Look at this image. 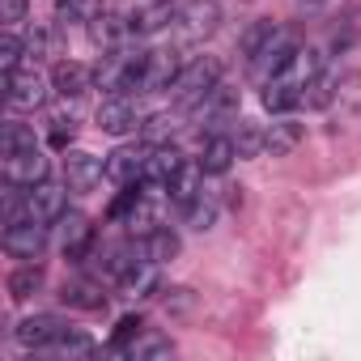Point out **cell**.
<instances>
[{"label":"cell","mask_w":361,"mask_h":361,"mask_svg":"<svg viewBox=\"0 0 361 361\" xmlns=\"http://www.w3.org/2000/svg\"><path fill=\"white\" fill-rule=\"evenodd\" d=\"M166 204H170V196H166V188H149L145 183V192H140V200L128 209V217L119 221L132 238H149L157 226H166Z\"/></svg>","instance_id":"obj_8"},{"label":"cell","mask_w":361,"mask_h":361,"mask_svg":"<svg viewBox=\"0 0 361 361\" xmlns=\"http://www.w3.org/2000/svg\"><path fill=\"white\" fill-rule=\"evenodd\" d=\"M26 209L39 217V221H56L60 213H68V183H51V178H43V183L26 188Z\"/></svg>","instance_id":"obj_17"},{"label":"cell","mask_w":361,"mask_h":361,"mask_svg":"<svg viewBox=\"0 0 361 361\" xmlns=\"http://www.w3.org/2000/svg\"><path fill=\"white\" fill-rule=\"evenodd\" d=\"M200 192H204V166H200V161H188L183 170L170 178V188H166V196H170V204H174L178 213H183Z\"/></svg>","instance_id":"obj_21"},{"label":"cell","mask_w":361,"mask_h":361,"mask_svg":"<svg viewBox=\"0 0 361 361\" xmlns=\"http://www.w3.org/2000/svg\"><path fill=\"white\" fill-rule=\"evenodd\" d=\"M90 39H94V47L111 51V47H119V43H128V39H136V35H132L128 18L115 9V13H98V18L90 22Z\"/></svg>","instance_id":"obj_23"},{"label":"cell","mask_w":361,"mask_h":361,"mask_svg":"<svg viewBox=\"0 0 361 361\" xmlns=\"http://www.w3.org/2000/svg\"><path fill=\"white\" fill-rule=\"evenodd\" d=\"M145 64H149V51L136 39H128V43H119V47H111V51L98 56V64H94V90H102V94H132V90H140Z\"/></svg>","instance_id":"obj_2"},{"label":"cell","mask_w":361,"mask_h":361,"mask_svg":"<svg viewBox=\"0 0 361 361\" xmlns=\"http://www.w3.org/2000/svg\"><path fill=\"white\" fill-rule=\"evenodd\" d=\"M47 353H51V357H90V353H94V340H90L85 331L68 327V331H64V336L47 348Z\"/></svg>","instance_id":"obj_35"},{"label":"cell","mask_w":361,"mask_h":361,"mask_svg":"<svg viewBox=\"0 0 361 361\" xmlns=\"http://www.w3.org/2000/svg\"><path fill=\"white\" fill-rule=\"evenodd\" d=\"M298 56V39L293 35H285V30H276V39L247 64L251 68V81H259V85H268L272 77H281L285 68H289V60Z\"/></svg>","instance_id":"obj_14"},{"label":"cell","mask_w":361,"mask_h":361,"mask_svg":"<svg viewBox=\"0 0 361 361\" xmlns=\"http://www.w3.org/2000/svg\"><path fill=\"white\" fill-rule=\"evenodd\" d=\"M331 94H336V77L323 68V73L302 90V106H327V102H331Z\"/></svg>","instance_id":"obj_36"},{"label":"cell","mask_w":361,"mask_h":361,"mask_svg":"<svg viewBox=\"0 0 361 361\" xmlns=\"http://www.w3.org/2000/svg\"><path fill=\"white\" fill-rule=\"evenodd\" d=\"M60 302H64V306H73V310H102V306H106V293H102V281L90 272V276L64 281Z\"/></svg>","instance_id":"obj_20"},{"label":"cell","mask_w":361,"mask_h":361,"mask_svg":"<svg viewBox=\"0 0 361 361\" xmlns=\"http://www.w3.org/2000/svg\"><path fill=\"white\" fill-rule=\"evenodd\" d=\"M230 136H234L238 157H259V153H264V136H268V128H259L255 119H234V123H230Z\"/></svg>","instance_id":"obj_30"},{"label":"cell","mask_w":361,"mask_h":361,"mask_svg":"<svg viewBox=\"0 0 361 361\" xmlns=\"http://www.w3.org/2000/svg\"><path fill=\"white\" fill-rule=\"evenodd\" d=\"M188 115H192L200 140H209V136H217V132H230V123H234V115H238V90L221 81V85H213L209 98H204L200 106H192Z\"/></svg>","instance_id":"obj_5"},{"label":"cell","mask_w":361,"mask_h":361,"mask_svg":"<svg viewBox=\"0 0 361 361\" xmlns=\"http://www.w3.org/2000/svg\"><path fill=\"white\" fill-rule=\"evenodd\" d=\"M98 13H106L102 0H60L56 22H60V30H68V26H90Z\"/></svg>","instance_id":"obj_31"},{"label":"cell","mask_w":361,"mask_h":361,"mask_svg":"<svg viewBox=\"0 0 361 361\" xmlns=\"http://www.w3.org/2000/svg\"><path fill=\"white\" fill-rule=\"evenodd\" d=\"M213 85H221V60H213V56H196V60H188L183 64V73H178V81L170 85V102H174V111H192V106H200L204 98H209V90Z\"/></svg>","instance_id":"obj_3"},{"label":"cell","mask_w":361,"mask_h":361,"mask_svg":"<svg viewBox=\"0 0 361 361\" xmlns=\"http://www.w3.org/2000/svg\"><path fill=\"white\" fill-rule=\"evenodd\" d=\"M0 22H5V30H22V22H26V0H5Z\"/></svg>","instance_id":"obj_41"},{"label":"cell","mask_w":361,"mask_h":361,"mask_svg":"<svg viewBox=\"0 0 361 361\" xmlns=\"http://www.w3.org/2000/svg\"><path fill=\"white\" fill-rule=\"evenodd\" d=\"M0 170H5V183L22 188H35L47 178V153L35 140V128H26L22 119H5V128H0Z\"/></svg>","instance_id":"obj_1"},{"label":"cell","mask_w":361,"mask_h":361,"mask_svg":"<svg viewBox=\"0 0 361 361\" xmlns=\"http://www.w3.org/2000/svg\"><path fill=\"white\" fill-rule=\"evenodd\" d=\"M119 289H123L128 298H153V293L161 289V264H157V259H149V255H140V259L123 272Z\"/></svg>","instance_id":"obj_19"},{"label":"cell","mask_w":361,"mask_h":361,"mask_svg":"<svg viewBox=\"0 0 361 361\" xmlns=\"http://www.w3.org/2000/svg\"><path fill=\"white\" fill-rule=\"evenodd\" d=\"M51 226H56V247H60L73 264H81V259L94 251V243H98V234H94V226H90L85 213H73V209H68V213H60Z\"/></svg>","instance_id":"obj_10"},{"label":"cell","mask_w":361,"mask_h":361,"mask_svg":"<svg viewBox=\"0 0 361 361\" xmlns=\"http://www.w3.org/2000/svg\"><path fill=\"white\" fill-rule=\"evenodd\" d=\"M47 94H51V81H47L35 64L5 77V102H9L13 111H39V106L47 102Z\"/></svg>","instance_id":"obj_9"},{"label":"cell","mask_w":361,"mask_h":361,"mask_svg":"<svg viewBox=\"0 0 361 361\" xmlns=\"http://www.w3.org/2000/svg\"><path fill=\"white\" fill-rule=\"evenodd\" d=\"M140 331H145V323H140V314H123V319L115 323V331H111V344H106V348L123 357V348H128V344H132V340H136Z\"/></svg>","instance_id":"obj_37"},{"label":"cell","mask_w":361,"mask_h":361,"mask_svg":"<svg viewBox=\"0 0 361 361\" xmlns=\"http://www.w3.org/2000/svg\"><path fill=\"white\" fill-rule=\"evenodd\" d=\"M77 119H81V98H64L60 106H51L47 111V123H51V145L56 149H68V140H73V132H77Z\"/></svg>","instance_id":"obj_24"},{"label":"cell","mask_w":361,"mask_h":361,"mask_svg":"<svg viewBox=\"0 0 361 361\" xmlns=\"http://www.w3.org/2000/svg\"><path fill=\"white\" fill-rule=\"evenodd\" d=\"M64 331H68V323H64L60 314H30V319H22V323L13 327V340H18L22 348L47 353V348H51Z\"/></svg>","instance_id":"obj_15"},{"label":"cell","mask_w":361,"mask_h":361,"mask_svg":"<svg viewBox=\"0 0 361 361\" xmlns=\"http://www.w3.org/2000/svg\"><path fill=\"white\" fill-rule=\"evenodd\" d=\"M217 22H221V5H217V0H188V5L174 9V22L166 30L174 35L178 47H196V43H204L217 30Z\"/></svg>","instance_id":"obj_4"},{"label":"cell","mask_w":361,"mask_h":361,"mask_svg":"<svg viewBox=\"0 0 361 361\" xmlns=\"http://www.w3.org/2000/svg\"><path fill=\"white\" fill-rule=\"evenodd\" d=\"M47 221H39L30 209L18 213V217H5V234H0V243H5V251L13 259H39L43 247H47Z\"/></svg>","instance_id":"obj_6"},{"label":"cell","mask_w":361,"mask_h":361,"mask_svg":"<svg viewBox=\"0 0 361 361\" xmlns=\"http://www.w3.org/2000/svg\"><path fill=\"white\" fill-rule=\"evenodd\" d=\"M234 157H238V149H234V136L230 132H217V136H209L204 140V149H200V166H204V174H226L230 166H234Z\"/></svg>","instance_id":"obj_25"},{"label":"cell","mask_w":361,"mask_h":361,"mask_svg":"<svg viewBox=\"0 0 361 361\" xmlns=\"http://www.w3.org/2000/svg\"><path fill=\"white\" fill-rule=\"evenodd\" d=\"M149 140H136V145H119L115 153H106V178L115 188H128V183H145V161H149Z\"/></svg>","instance_id":"obj_12"},{"label":"cell","mask_w":361,"mask_h":361,"mask_svg":"<svg viewBox=\"0 0 361 361\" xmlns=\"http://www.w3.org/2000/svg\"><path fill=\"white\" fill-rule=\"evenodd\" d=\"M302 136H306V128H302L298 119L281 115V119L268 128V136H264V153H272V157H285V153H293V149L302 145Z\"/></svg>","instance_id":"obj_27"},{"label":"cell","mask_w":361,"mask_h":361,"mask_svg":"<svg viewBox=\"0 0 361 361\" xmlns=\"http://www.w3.org/2000/svg\"><path fill=\"white\" fill-rule=\"evenodd\" d=\"M188 161H183V153H178V145H170V140H161V145H153L149 149V161H145V183L149 188H170V178L183 170Z\"/></svg>","instance_id":"obj_18"},{"label":"cell","mask_w":361,"mask_h":361,"mask_svg":"<svg viewBox=\"0 0 361 361\" xmlns=\"http://www.w3.org/2000/svg\"><path fill=\"white\" fill-rule=\"evenodd\" d=\"M94 119H98V128H102L106 136H136V132L145 128L149 115L140 111L136 94H106Z\"/></svg>","instance_id":"obj_7"},{"label":"cell","mask_w":361,"mask_h":361,"mask_svg":"<svg viewBox=\"0 0 361 361\" xmlns=\"http://www.w3.org/2000/svg\"><path fill=\"white\" fill-rule=\"evenodd\" d=\"M39 289H43V268H39L35 259H26V264L9 276V298H13V302H26V298L39 293Z\"/></svg>","instance_id":"obj_33"},{"label":"cell","mask_w":361,"mask_h":361,"mask_svg":"<svg viewBox=\"0 0 361 361\" xmlns=\"http://www.w3.org/2000/svg\"><path fill=\"white\" fill-rule=\"evenodd\" d=\"M276 30H281L276 22H251V26L243 30V39H238V51H243V60L251 64V60H255V56H259V51H264L272 39H276Z\"/></svg>","instance_id":"obj_32"},{"label":"cell","mask_w":361,"mask_h":361,"mask_svg":"<svg viewBox=\"0 0 361 361\" xmlns=\"http://www.w3.org/2000/svg\"><path fill=\"white\" fill-rule=\"evenodd\" d=\"M221 204H226V200H221V192L204 188V192H200V196L183 209L188 230H200V234H204V230H213V226H217V217H221Z\"/></svg>","instance_id":"obj_26"},{"label":"cell","mask_w":361,"mask_h":361,"mask_svg":"<svg viewBox=\"0 0 361 361\" xmlns=\"http://www.w3.org/2000/svg\"><path fill=\"white\" fill-rule=\"evenodd\" d=\"M22 56H26V43L18 39V30H5V35H0V68H5V77L18 73Z\"/></svg>","instance_id":"obj_38"},{"label":"cell","mask_w":361,"mask_h":361,"mask_svg":"<svg viewBox=\"0 0 361 361\" xmlns=\"http://www.w3.org/2000/svg\"><path fill=\"white\" fill-rule=\"evenodd\" d=\"M102 174H106V157H94L85 149H68L64 153V183L73 192H94L102 183Z\"/></svg>","instance_id":"obj_16"},{"label":"cell","mask_w":361,"mask_h":361,"mask_svg":"<svg viewBox=\"0 0 361 361\" xmlns=\"http://www.w3.org/2000/svg\"><path fill=\"white\" fill-rule=\"evenodd\" d=\"M323 5H331V0H298V13H319Z\"/></svg>","instance_id":"obj_42"},{"label":"cell","mask_w":361,"mask_h":361,"mask_svg":"<svg viewBox=\"0 0 361 361\" xmlns=\"http://www.w3.org/2000/svg\"><path fill=\"white\" fill-rule=\"evenodd\" d=\"M170 353H174V340L161 336V331H153V327H145V331L123 348V357H132V361H153V357H170Z\"/></svg>","instance_id":"obj_29"},{"label":"cell","mask_w":361,"mask_h":361,"mask_svg":"<svg viewBox=\"0 0 361 361\" xmlns=\"http://www.w3.org/2000/svg\"><path fill=\"white\" fill-rule=\"evenodd\" d=\"M140 192H145V183H128V188H123V192H119V196L111 200L106 217H111V221H123V217H128V209H132V204L140 200Z\"/></svg>","instance_id":"obj_39"},{"label":"cell","mask_w":361,"mask_h":361,"mask_svg":"<svg viewBox=\"0 0 361 361\" xmlns=\"http://www.w3.org/2000/svg\"><path fill=\"white\" fill-rule=\"evenodd\" d=\"M174 0H123V18H128V26H132V35L136 39H145V35H157V30H166L170 22H174Z\"/></svg>","instance_id":"obj_11"},{"label":"cell","mask_w":361,"mask_h":361,"mask_svg":"<svg viewBox=\"0 0 361 361\" xmlns=\"http://www.w3.org/2000/svg\"><path fill=\"white\" fill-rule=\"evenodd\" d=\"M170 128H174V115H170V111H161V115H149L140 132H145V140H149V145H161V140L170 136Z\"/></svg>","instance_id":"obj_40"},{"label":"cell","mask_w":361,"mask_h":361,"mask_svg":"<svg viewBox=\"0 0 361 361\" xmlns=\"http://www.w3.org/2000/svg\"><path fill=\"white\" fill-rule=\"evenodd\" d=\"M183 64H188V60H183V51H178V47H157V51H149L140 90H145V94H170V85L178 81Z\"/></svg>","instance_id":"obj_13"},{"label":"cell","mask_w":361,"mask_h":361,"mask_svg":"<svg viewBox=\"0 0 361 361\" xmlns=\"http://www.w3.org/2000/svg\"><path fill=\"white\" fill-rule=\"evenodd\" d=\"M145 243V255L149 259H157V264H166V259H174L178 255V234L170 230V226H157L149 238H140Z\"/></svg>","instance_id":"obj_34"},{"label":"cell","mask_w":361,"mask_h":361,"mask_svg":"<svg viewBox=\"0 0 361 361\" xmlns=\"http://www.w3.org/2000/svg\"><path fill=\"white\" fill-rule=\"evenodd\" d=\"M293 106H302V85H293L289 77H272V81L264 85V111L289 115Z\"/></svg>","instance_id":"obj_28"},{"label":"cell","mask_w":361,"mask_h":361,"mask_svg":"<svg viewBox=\"0 0 361 361\" xmlns=\"http://www.w3.org/2000/svg\"><path fill=\"white\" fill-rule=\"evenodd\" d=\"M90 85H94V68H85V64H77V60H60V64L51 68V90H56L60 98H81Z\"/></svg>","instance_id":"obj_22"}]
</instances>
